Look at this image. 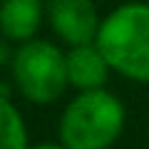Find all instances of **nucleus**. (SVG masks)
Segmentation results:
<instances>
[{
  "instance_id": "8",
  "label": "nucleus",
  "mask_w": 149,
  "mask_h": 149,
  "mask_svg": "<svg viewBox=\"0 0 149 149\" xmlns=\"http://www.w3.org/2000/svg\"><path fill=\"white\" fill-rule=\"evenodd\" d=\"M10 60H13V52H10V47H8V42L0 37V67H5Z\"/></svg>"
},
{
  "instance_id": "6",
  "label": "nucleus",
  "mask_w": 149,
  "mask_h": 149,
  "mask_svg": "<svg viewBox=\"0 0 149 149\" xmlns=\"http://www.w3.org/2000/svg\"><path fill=\"white\" fill-rule=\"evenodd\" d=\"M45 13V0H0V32L15 42L32 40Z\"/></svg>"
},
{
  "instance_id": "1",
  "label": "nucleus",
  "mask_w": 149,
  "mask_h": 149,
  "mask_svg": "<svg viewBox=\"0 0 149 149\" xmlns=\"http://www.w3.org/2000/svg\"><path fill=\"white\" fill-rule=\"evenodd\" d=\"M112 72L149 85V3L132 0L109 10L95 37Z\"/></svg>"
},
{
  "instance_id": "5",
  "label": "nucleus",
  "mask_w": 149,
  "mask_h": 149,
  "mask_svg": "<svg viewBox=\"0 0 149 149\" xmlns=\"http://www.w3.org/2000/svg\"><path fill=\"white\" fill-rule=\"evenodd\" d=\"M67 60V80L74 90H97L104 87L109 80V62L104 52L97 47V42H82V45H70L65 52Z\"/></svg>"
},
{
  "instance_id": "4",
  "label": "nucleus",
  "mask_w": 149,
  "mask_h": 149,
  "mask_svg": "<svg viewBox=\"0 0 149 149\" xmlns=\"http://www.w3.org/2000/svg\"><path fill=\"white\" fill-rule=\"evenodd\" d=\"M47 20L62 42L82 45L95 42L102 17L95 0H47Z\"/></svg>"
},
{
  "instance_id": "2",
  "label": "nucleus",
  "mask_w": 149,
  "mask_h": 149,
  "mask_svg": "<svg viewBox=\"0 0 149 149\" xmlns=\"http://www.w3.org/2000/svg\"><path fill=\"white\" fill-rule=\"evenodd\" d=\"M127 124V109L117 95L104 87L80 90L65 107L57 124L60 144L67 149H107Z\"/></svg>"
},
{
  "instance_id": "7",
  "label": "nucleus",
  "mask_w": 149,
  "mask_h": 149,
  "mask_svg": "<svg viewBox=\"0 0 149 149\" xmlns=\"http://www.w3.org/2000/svg\"><path fill=\"white\" fill-rule=\"evenodd\" d=\"M27 147V127L22 114L10 102L8 87L0 85V149H22Z\"/></svg>"
},
{
  "instance_id": "3",
  "label": "nucleus",
  "mask_w": 149,
  "mask_h": 149,
  "mask_svg": "<svg viewBox=\"0 0 149 149\" xmlns=\"http://www.w3.org/2000/svg\"><path fill=\"white\" fill-rule=\"evenodd\" d=\"M10 67L20 95L35 104L57 102L70 85L65 52L50 40H25L13 52Z\"/></svg>"
}]
</instances>
